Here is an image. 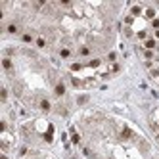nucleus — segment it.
Masks as SVG:
<instances>
[{
  "mask_svg": "<svg viewBox=\"0 0 159 159\" xmlns=\"http://www.w3.org/2000/svg\"><path fill=\"white\" fill-rule=\"evenodd\" d=\"M123 2H0L2 40L35 46L60 60H94L117 42Z\"/></svg>",
  "mask_w": 159,
  "mask_h": 159,
  "instance_id": "obj_1",
  "label": "nucleus"
},
{
  "mask_svg": "<svg viewBox=\"0 0 159 159\" xmlns=\"http://www.w3.org/2000/svg\"><path fill=\"white\" fill-rule=\"evenodd\" d=\"M2 86L21 107L42 117H67L73 109L61 67L29 44L2 40Z\"/></svg>",
  "mask_w": 159,
  "mask_h": 159,
  "instance_id": "obj_2",
  "label": "nucleus"
},
{
  "mask_svg": "<svg viewBox=\"0 0 159 159\" xmlns=\"http://www.w3.org/2000/svg\"><path fill=\"white\" fill-rule=\"evenodd\" d=\"M83 150L90 159H159L153 144L115 115L90 109L75 119Z\"/></svg>",
  "mask_w": 159,
  "mask_h": 159,
  "instance_id": "obj_3",
  "label": "nucleus"
},
{
  "mask_svg": "<svg viewBox=\"0 0 159 159\" xmlns=\"http://www.w3.org/2000/svg\"><path fill=\"white\" fill-rule=\"evenodd\" d=\"M14 159H60L56 153L44 150L40 146H35V144H25L23 148H19L17 153Z\"/></svg>",
  "mask_w": 159,
  "mask_h": 159,
  "instance_id": "obj_4",
  "label": "nucleus"
}]
</instances>
